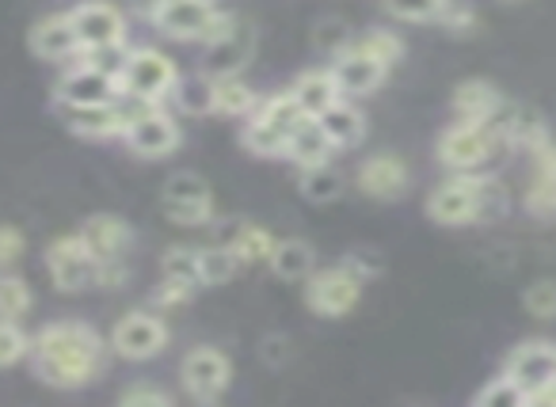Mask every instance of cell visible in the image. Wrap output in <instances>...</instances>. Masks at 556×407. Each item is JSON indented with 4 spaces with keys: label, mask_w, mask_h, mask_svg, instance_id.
<instances>
[{
    "label": "cell",
    "mask_w": 556,
    "mask_h": 407,
    "mask_svg": "<svg viewBox=\"0 0 556 407\" xmlns=\"http://www.w3.org/2000/svg\"><path fill=\"white\" fill-rule=\"evenodd\" d=\"M118 80L108 73L92 69L85 62H70V69L58 77L54 85V103L58 107H92V103H111L118 100Z\"/></svg>",
    "instance_id": "cell-17"
},
{
    "label": "cell",
    "mask_w": 556,
    "mask_h": 407,
    "mask_svg": "<svg viewBox=\"0 0 556 407\" xmlns=\"http://www.w3.org/2000/svg\"><path fill=\"white\" fill-rule=\"evenodd\" d=\"M24 247H27V240L16 225H0V270H9L12 263L24 255Z\"/></svg>",
    "instance_id": "cell-45"
},
{
    "label": "cell",
    "mask_w": 556,
    "mask_h": 407,
    "mask_svg": "<svg viewBox=\"0 0 556 407\" xmlns=\"http://www.w3.org/2000/svg\"><path fill=\"white\" fill-rule=\"evenodd\" d=\"M348 47L370 54L374 62H381L386 69H393V65L404 58V39L396 31H389V27H370V31H363L358 39H351Z\"/></svg>",
    "instance_id": "cell-32"
},
{
    "label": "cell",
    "mask_w": 556,
    "mask_h": 407,
    "mask_svg": "<svg viewBox=\"0 0 556 407\" xmlns=\"http://www.w3.org/2000/svg\"><path fill=\"white\" fill-rule=\"evenodd\" d=\"M450 107H454V118H465V123H492L503 107V96L488 80H462L450 96Z\"/></svg>",
    "instance_id": "cell-25"
},
{
    "label": "cell",
    "mask_w": 556,
    "mask_h": 407,
    "mask_svg": "<svg viewBox=\"0 0 556 407\" xmlns=\"http://www.w3.org/2000/svg\"><path fill=\"white\" fill-rule=\"evenodd\" d=\"M31 50L35 58L42 62H54V65H70L80 58V39L73 31V20L70 12H54V16H42L39 24L31 27Z\"/></svg>",
    "instance_id": "cell-22"
},
{
    "label": "cell",
    "mask_w": 556,
    "mask_h": 407,
    "mask_svg": "<svg viewBox=\"0 0 556 407\" xmlns=\"http://www.w3.org/2000/svg\"><path fill=\"white\" fill-rule=\"evenodd\" d=\"M111 358V343L85 320H54L31 335V361L35 377L50 389H85L100 381Z\"/></svg>",
    "instance_id": "cell-1"
},
{
    "label": "cell",
    "mask_w": 556,
    "mask_h": 407,
    "mask_svg": "<svg viewBox=\"0 0 556 407\" xmlns=\"http://www.w3.org/2000/svg\"><path fill=\"white\" fill-rule=\"evenodd\" d=\"M31 351V335L20 328V320H9V316H0V369H12L27 358Z\"/></svg>",
    "instance_id": "cell-38"
},
{
    "label": "cell",
    "mask_w": 556,
    "mask_h": 407,
    "mask_svg": "<svg viewBox=\"0 0 556 407\" xmlns=\"http://www.w3.org/2000/svg\"><path fill=\"white\" fill-rule=\"evenodd\" d=\"M77 237L85 240V247L96 255V263L126 259V252L134 247L130 221H126V217H118V214H92L77 229Z\"/></svg>",
    "instance_id": "cell-21"
},
{
    "label": "cell",
    "mask_w": 556,
    "mask_h": 407,
    "mask_svg": "<svg viewBox=\"0 0 556 407\" xmlns=\"http://www.w3.org/2000/svg\"><path fill=\"white\" fill-rule=\"evenodd\" d=\"M439 27L454 35H465L477 27V9L465 4V0H442V12H439Z\"/></svg>",
    "instance_id": "cell-44"
},
{
    "label": "cell",
    "mask_w": 556,
    "mask_h": 407,
    "mask_svg": "<svg viewBox=\"0 0 556 407\" xmlns=\"http://www.w3.org/2000/svg\"><path fill=\"white\" fill-rule=\"evenodd\" d=\"M317 123L328 133V141L336 145V153L340 149H358L366 141V115L351 100H336L328 111H320Z\"/></svg>",
    "instance_id": "cell-26"
},
{
    "label": "cell",
    "mask_w": 556,
    "mask_h": 407,
    "mask_svg": "<svg viewBox=\"0 0 556 407\" xmlns=\"http://www.w3.org/2000/svg\"><path fill=\"white\" fill-rule=\"evenodd\" d=\"M472 404L477 407H522V404H530V399H526V392L518 389L507 373H500V377H492L477 396H472Z\"/></svg>",
    "instance_id": "cell-39"
},
{
    "label": "cell",
    "mask_w": 556,
    "mask_h": 407,
    "mask_svg": "<svg viewBox=\"0 0 556 407\" xmlns=\"http://www.w3.org/2000/svg\"><path fill=\"white\" fill-rule=\"evenodd\" d=\"M290 96H294V103L302 107L305 118H317L320 111H328L336 100H343L332 69H305L302 77L290 85Z\"/></svg>",
    "instance_id": "cell-27"
},
{
    "label": "cell",
    "mask_w": 556,
    "mask_h": 407,
    "mask_svg": "<svg viewBox=\"0 0 556 407\" xmlns=\"http://www.w3.org/2000/svg\"><path fill=\"white\" fill-rule=\"evenodd\" d=\"M267 270L275 278H282V282H305V278L317 270V252H313V244L302 237L278 240L267 259Z\"/></svg>",
    "instance_id": "cell-28"
},
{
    "label": "cell",
    "mask_w": 556,
    "mask_h": 407,
    "mask_svg": "<svg viewBox=\"0 0 556 407\" xmlns=\"http://www.w3.org/2000/svg\"><path fill=\"white\" fill-rule=\"evenodd\" d=\"M522 308L538 320H556V282L553 278H541L530 290L522 293Z\"/></svg>",
    "instance_id": "cell-41"
},
{
    "label": "cell",
    "mask_w": 556,
    "mask_h": 407,
    "mask_svg": "<svg viewBox=\"0 0 556 407\" xmlns=\"http://www.w3.org/2000/svg\"><path fill=\"white\" fill-rule=\"evenodd\" d=\"M35 305V293L27 285V278L12 275V270H0V316L9 320H24Z\"/></svg>",
    "instance_id": "cell-34"
},
{
    "label": "cell",
    "mask_w": 556,
    "mask_h": 407,
    "mask_svg": "<svg viewBox=\"0 0 556 407\" xmlns=\"http://www.w3.org/2000/svg\"><path fill=\"white\" fill-rule=\"evenodd\" d=\"M161 209L172 225H184V229H206V225L217 221L214 191L194 171H176V176L164 179Z\"/></svg>",
    "instance_id": "cell-8"
},
{
    "label": "cell",
    "mask_w": 556,
    "mask_h": 407,
    "mask_svg": "<svg viewBox=\"0 0 556 407\" xmlns=\"http://www.w3.org/2000/svg\"><path fill=\"white\" fill-rule=\"evenodd\" d=\"M522 209L538 221H556V176H538L526 183L522 191Z\"/></svg>",
    "instance_id": "cell-35"
},
{
    "label": "cell",
    "mask_w": 556,
    "mask_h": 407,
    "mask_svg": "<svg viewBox=\"0 0 556 407\" xmlns=\"http://www.w3.org/2000/svg\"><path fill=\"white\" fill-rule=\"evenodd\" d=\"M503 138L495 133L492 123H465L454 118L446 130L439 133L434 156L446 171H484L488 164L500 156Z\"/></svg>",
    "instance_id": "cell-5"
},
{
    "label": "cell",
    "mask_w": 556,
    "mask_h": 407,
    "mask_svg": "<svg viewBox=\"0 0 556 407\" xmlns=\"http://www.w3.org/2000/svg\"><path fill=\"white\" fill-rule=\"evenodd\" d=\"M503 4H522V0H503Z\"/></svg>",
    "instance_id": "cell-50"
},
{
    "label": "cell",
    "mask_w": 556,
    "mask_h": 407,
    "mask_svg": "<svg viewBox=\"0 0 556 407\" xmlns=\"http://www.w3.org/2000/svg\"><path fill=\"white\" fill-rule=\"evenodd\" d=\"M179 384H184L187 399H194V404H202V407L217 404L232 384L229 354L210 343L191 346V351L184 354V361H179Z\"/></svg>",
    "instance_id": "cell-9"
},
{
    "label": "cell",
    "mask_w": 556,
    "mask_h": 407,
    "mask_svg": "<svg viewBox=\"0 0 556 407\" xmlns=\"http://www.w3.org/2000/svg\"><path fill=\"white\" fill-rule=\"evenodd\" d=\"M252 58H255V27L244 16H237L229 31L217 35L214 42H206L199 69L206 77H237V73H244L252 65Z\"/></svg>",
    "instance_id": "cell-16"
},
{
    "label": "cell",
    "mask_w": 556,
    "mask_h": 407,
    "mask_svg": "<svg viewBox=\"0 0 556 407\" xmlns=\"http://www.w3.org/2000/svg\"><path fill=\"white\" fill-rule=\"evenodd\" d=\"M343 263H348L351 270H358V275H363L366 282H370L374 275H381V259H378V255H374V252H351Z\"/></svg>",
    "instance_id": "cell-48"
},
{
    "label": "cell",
    "mask_w": 556,
    "mask_h": 407,
    "mask_svg": "<svg viewBox=\"0 0 556 407\" xmlns=\"http://www.w3.org/2000/svg\"><path fill=\"white\" fill-rule=\"evenodd\" d=\"M302 107L294 103V96L287 92H270V96H260L255 111L244 118L240 126V145L248 149L252 156H287V138L298 123H302Z\"/></svg>",
    "instance_id": "cell-3"
},
{
    "label": "cell",
    "mask_w": 556,
    "mask_h": 407,
    "mask_svg": "<svg viewBox=\"0 0 556 407\" xmlns=\"http://www.w3.org/2000/svg\"><path fill=\"white\" fill-rule=\"evenodd\" d=\"M492 126L503 138V149H518V153H526V156L553 138L548 118L541 115L538 107H526V103H510V100H503V107H500V115L492 118Z\"/></svg>",
    "instance_id": "cell-18"
},
{
    "label": "cell",
    "mask_w": 556,
    "mask_h": 407,
    "mask_svg": "<svg viewBox=\"0 0 556 407\" xmlns=\"http://www.w3.org/2000/svg\"><path fill=\"white\" fill-rule=\"evenodd\" d=\"M290 339L287 335H278V331H270L267 339H263V346H260V358L267 361L270 369H282L290 361Z\"/></svg>",
    "instance_id": "cell-46"
},
{
    "label": "cell",
    "mask_w": 556,
    "mask_h": 407,
    "mask_svg": "<svg viewBox=\"0 0 556 407\" xmlns=\"http://www.w3.org/2000/svg\"><path fill=\"white\" fill-rule=\"evenodd\" d=\"M70 20L80 39V50L130 42V16L118 4H111V0H80V4L70 9Z\"/></svg>",
    "instance_id": "cell-13"
},
{
    "label": "cell",
    "mask_w": 556,
    "mask_h": 407,
    "mask_svg": "<svg viewBox=\"0 0 556 407\" xmlns=\"http://www.w3.org/2000/svg\"><path fill=\"white\" fill-rule=\"evenodd\" d=\"M179 80V65L156 47H130L126 65L118 73V92L126 100L141 103H168L172 88Z\"/></svg>",
    "instance_id": "cell-6"
},
{
    "label": "cell",
    "mask_w": 556,
    "mask_h": 407,
    "mask_svg": "<svg viewBox=\"0 0 556 407\" xmlns=\"http://www.w3.org/2000/svg\"><path fill=\"white\" fill-rule=\"evenodd\" d=\"M47 270L62 293H85L96 285L100 263H96V255L85 247V240H80L77 232H70V237H58L54 244L47 247Z\"/></svg>",
    "instance_id": "cell-15"
},
{
    "label": "cell",
    "mask_w": 556,
    "mask_h": 407,
    "mask_svg": "<svg viewBox=\"0 0 556 407\" xmlns=\"http://www.w3.org/2000/svg\"><path fill=\"white\" fill-rule=\"evenodd\" d=\"M168 103L187 118H210L214 115V77H206L202 69L199 73H179Z\"/></svg>",
    "instance_id": "cell-29"
},
{
    "label": "cell",
    "mask_w": 556,
    "mask_h": 407,
    "mask_svg": "<svg viewBox=\"0 0 556 407\" xmlns=\"http://www.w3.org/2000/svg\"><path fill=\"white\" fill-rule=\"evenodd\" d=\"M260 103V92L244 77H214V115L225 118H248Z\"/></svg>",
    "instance_id": "cell-30"
},
{
    "label": "cell",
    "mask_w": 556,
    "mask_h": 407,
    "mask_svg": "<svg viewBox=\"0 0 556 407\" xmlns=\"http://www.w3.org/2000/svg\"><path fill=\"white\" fill-rule=\"evenodd\" d=\"M191 301H194V285H184L176 278H161V285L149 297V308H156L164 316V313H176V308H187Z\"/></svg>",
    "instance_id": "cell-40"
},
{
    "label": "cell",
    "mask_w": 556,
    "mask_h": 407,
    "mask_svg": "<svg viewBox=\"0 0 556 407\" xmlns=\"http://www.w3.org/2000/svg\"><path fill=\"white\" fill-rule=\"evenodd\" d=\"M118 404L123 407H172V392H164L161 384L138 381L130 389L118 392Z\"/></svg>",
    "instance_id": "cell-42"
},
{
    "label": "cell",
    "mask_w": 556,
    "mask_h": 407,
    "mask_svg": "<svg viewBox=\"0 0 556 407\" xmlns=\"http://www.w3.org/2000/svg\"><path fill=\"white\" fill-rule=\"evenodd\" d=\"M424 214L442 229H465V225H492L507 214V191L488 171H450L424 202Z\"/></svg>",
    "instance_id": "cell-2"
},
{
    "label": "cell",
    "mask_w": 556,
    "mask_h": 407,
    "mask_svg": "<svg viewBox=\"0 0 556 407\" xmlns=\"http://www.w3.org/2000/svg\"><path fill=\"white\" fill-rule=\"evenodd\" d=\"M313 42H317L325 54H343L351 42V27L343 24V20H320L317 27H313Z\"/></svg>",
    "instance_id": "cell-43"
},
{
    "label": "cell",
    "mask_w": 556,
    "mask_h": 407,
    "mask_svg": "<svg viewBox=\"0 0 556 407\" xmlns=\"http://www.w3.org/2000/svg\"><path fill=\"white\" fill-rule=\"evenodd\" d=\"M538 404H556V381H553V384H548V392H545V396H541V399H538Z\"/></svg>",
    "instance_id": "cell-49"
},
{
    "label": "cell",
    "mask_w": 556,
    "mask_h": 407,
    "mask_svg": "<svg viewBox=\"0 0 556 407\" xmlns=\"http://www.w3.org/2000/svg\"><path fill=\"white\" fill-rule=\"evenodd\" d=\"M332 77H336V85H340L343 100H358V96H374V92H378V88L386 85L389 69L381 62H374L370 54H363V50L348 47L343 54H336Z\"/></svg>",
    "instance_id": "cell-20"
},
{
    "label": "cell",
    "mask_w": 556,
    "mask_h": 407,
    "mask_svg": "<svg viewBox=\"0 0 556 407\" xmlns=\"http://www.w3.org/2000/svg\"><path fill=\"white\" fill-rule=\"evenodd\" d=\"M217 244L229 247V252L240 259V267H267L278 237L263 229V225L240 221L237 217V221H225L222 229H217Z\"/></svg>",
    "instance_id": "cell-23"
},
{
    "label": "cell",
    "mask_w": 556,
    "mask_h": 407,
    "mask_svg": "<svg viewBox=\"0 0 556 407\" xmlns=\"http://www.w3.org/2000/svg\"><path fill=\"white\" fill-rule=\"evenodd\" d=\"M503 373L526 392L530 404H538L548 392V384L556 381V343H548V339H526V343H518L507 354Z\"/></svg>",
    "instance_id": "cell-14"
},
{
    "label": "cell",
    "mask_w": 556,
    "mask_h": 407,
    "mask_svg": "<svg viewBox=\"0 0 556 407\" xmlns=\"http://www.w3.org/2000/svg\"><path fill=\"white\" fill-rule=\"evenodd\" d=\"M530 171H538V176H556V138H548L541 149H533Z\"/></svg>",
    "instance_id": "cell-47"
},
{
    "label": "cell",
    "mask_w": 556,
    "mask_h": 407,
    "mask_svg": "<svg viewBox=\"0 0 556 407\" xmlns=\"http://www.w3.org/2000/svg\"><path fill=\"white\" fill-rule=\"evenodd\" d=\"M232 12H222L214 0H156L149 24L176 42H214L232 27Z\"/></svg>",
    "instance_id": "cell-4"
},
{
    "label": "cell",
    "mask_w": 556,
    "mask_h": 407,
    "mask_svg": "<svg viewBox=\"0 0 556 407\" xmlns=\"http://www.w3.org/2000/svg\"><path fill=\"white\" fill-rule=\"evenodd\" d=\"M336 156V145L328 141V133L320 130L317 118H302V123L290 130L287 138V161L302 168H317V164H332Z\"/></svg>",
    "instance_id": "cell-24"
},
{
    "label": "cell",
    "mask_w": 556,
    "mask_h": 407,
    "mask_svg": "<svg viewBox=\"0 0 556 407\" xmlns=\"http://www.w3.org/2000/svg\"><path fill=\"white\" fill-rule=\"evenodd\" d=\"M168 339H172V331H168V323L161 320L156 308H134V313L118 316L108 343H111V354H118V358L149 361V358H156V354H164Z\"/></svg>",
    "instance_id": "cell-11"
},
{
    "label": "cell",
    "mask_w": 556,
    "mask_h": 407,
    "mask_svg": "<svg viewBox=\"0 0 556 407\" xmlns=\"http://www.w3.org/2000/svg\"><path fill=\"white\" fill-rule=\"evenodd\" d=\"M161 275L164 278H176L184 285H194L199 290L202 278H199V247H187V244H172L161 259Z\"/></svg>",
    "instance_id": "cell-36"
},
{
    "label": "cell",
    "mask_w": 556,
    "mask_h": 407,
    "mask_svg": "<svg viewBox=\"0 0 556 407\" xmlns=\"http://www.w3.org/2000/svg\"><path fill=\"white\" fill-rule=\"evenodd\" d=\"M305 290V308L313 316H325V320H340L351 308L363 301L366 278L358 270H351L348 263H336V267H320L313 270L302 282Z\"/></svg>",
    "instance_id": "cell-7"
},
{
    "label": "cell",
    "mask_w": 556,
    "mask_h": 407,
    "mask_svg": "<svg viewBox=\"0 0 556 407\" xmlns=\"http://www.w3.org/2000/svg\"><path fill=\"white\" fill-rule=\"evenodd\" d=\"M412 183V171L404 164V156L396 153H374L358 164L355 187L358 194H366L370 202H396Z\"/></svg>",
    "instance_id": "cell-19"
},
{
    "label": "cell",
    "mask_w": 556,
    "mask_h": 407,
    "mask_svg": "<svg viewBox=\"0 0 556 407\" xmlns=\"http://www.w3.org/2000/svg\"><path fill=\"white\" fill-rule=\"evenodd\" d=\"M381 9H386L396 24L427 27V24H439L442 0H381Z\"/></svg>",
    "instance_id": "cell-37"
},
{
    "label": "cell",
    "mask_w": 556,
    "mask_h": 407,
    "mask_svg": "<svg viewBox=\"0 0 556 407\" xmlns=\"http://www.w3.org/2000/svg\"><path fill=\"white\" fill-rule=\"evenodd\" d=\"M298 191H302L305 202H317V206H328L343 194V176L332 168V164H317V168H302L298 171Z\"/></svg>",
    "instance_id": "cell-31"
},
{
    "label": "cell",
    "mask_w": 556,
    "mask_h": 407,
    "mask_svg": "<svg viewBox=\"0 0 556 407\" xmlns=\"http://www.w3.org/2000/svg\"><path fill=\"white\" fill-rule=\"evenodd\" d=\"M146 107L141 100H118L111 103H92V107H58L62 111V123L70 126V133L85 141H123L126 123H130L138 111Z\"/></svg>",
    "instance_id": "cell-12"
},
{
    "label": "cell",
    "mask_w": 556,
    "mask_h": 407,
    "mask_svg": "<svg viewBox=\"0 0 556 407\" xmlns=\"http://www.w3.org/2000/svg\"><path fill=\"white\" fill-rule=\"evenodd\" d=\"M123 145L141 161H164L184 145V130H179L176 115L164 103H146L138 115L126 123Z\"/></svg>",
    "instance_id": "cell-10"
},
{
    "label": "cell",
    "mask_w": 556,
    "mask_h": 407,
    "mask_svg": "<svg viewBox=\"0 0 556 407\" xmlns=\"http://www.w3.org/2000/svg\"><path fill=\"white\" fill-rule=\"evenodd\" d=\"M240 259L229 252L225 244H206V247H199V278H202V285H225L229 278H237L240 275Z\"/></svg>",
    "instance_id": "cell-33"
}]
</instances>
